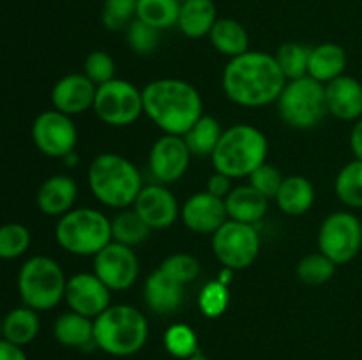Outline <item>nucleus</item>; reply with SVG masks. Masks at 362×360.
<instances>
[{
    "instance_id": "nucleus-30",
    "label": "nucleus",
    "mask_w": 362,
    "mask_h": 360,
    "mask_svg": "<svg viewBox=\"0 0 362 360\" xmlns=\"http://www.w3.org/2000/svg\"><path fill=\"white\" fill-rule=\"evenodd\" d=\"M180 0H138L136 18L151 27L163 30L177 25Z\"/></svg>"
},
{
    "instance_id": "nucleus-11",
    "label": "nucleus",
    "mask_w": 362,
    "mask_h": 360,
    "mask_svg": "<svg viewBox=\"0 0 362 360\" xmlns=\"http://www.w3.org/2000/svg\"><path fill=\"white\" fill-rule=\"evenodd\" d=\"M362 247V222L352 212H334L327 215L318 229V251L345 265L359 254Z\"/></svg>"
},
{
    "instance_id": "nucleus-42",
    "label": "nucleus",
    "mask_w": 362,
    "mask_h": 360,
    "mask_svg": "<svg viewBox=\"0 0 362 360\" xmlns=\"http://www.w3.org/2000/svg\"><path fill=\"white\" fill-rule=\"evenodd\" d=\"M247 179H250L251 187H255L258 193L264 194L267 200H271V198H276L285 176L281 175V172H279L276 166L269 164V162L265 161L264 164L258 166Z\"/></svg>"
},
{
    "instance_id": "nucleus-18",
    "label": "nucleus",
    "mask_w": 362,
    "mask_h": 360,
    "mask_svg": "<svg viewBox=\"0 0 362 360\" xmlns=\"http://www.w3.org/2000/svg\"><path fill=\"white\" fill-rule=\"evenodd\" d=\"M95 87L83 73H73L60 78L52 90V102L55 109L66 115H78L94 106Z\"/></svg>"
},
{
    "instance_id": "nucleus-32",
    "label": "nucleus",
    "mask_w": 362,
    "mask_h": 360,
    "mask_svg": "<svg viewBox=\"0 0 362 360\" xmlns=\"http://www.w3.org/2000/svg\"><path fill=\"white\" fill-rule=\"evenodd\" d=\"M339 201L350 208H362V161L354 159L341 168L334 182Z\"/></svg>"
},
{
    "instance_id": "nucleus-34",
    "label": "nucleus",
    "mask_w": 362,
    "mask_h": 360,
    "mask_svg": "<svg viewBox=\"0 0 362 360\" xmlns=\"http://www.w3.org/2000/svg\"><path fill=\"white\" fill-rule=\"evenodd\" d=\"M336 267L338 265L332 260H329L325 254H308L297 265V275H299V279L304 284L320 286L331 281L336 272Z\"/></svg>"
},
{
    "instance_id": "nucleus-26",
    "label": "nucleus",
    "mask_w": 362,
    "mask_h": 360,
    "mask_svg": "<svg viewBox=\"0 0 362 360\" xmlns=\"http://www.w3.org/2000/svg\"><path fill=\"white\" fill-rule=\"evenodd\" d=\"M274 200L278 203V207L281 208V212H285V214H306L315 203V187L303 175L285 176Z\"/></svg>"
},
{
    "instance_id": "nucleus-24",
    "label": "nucleus",
    "mask_w": 362,
    "mask_h": 360,
    "mask_svg": "<svg viewBox=\"0 0 362 360\" xmlns=\"http://www.w3.org/2000/svg\"><path fill=\"white\" fill-rule=\"evenodd\" d=\"M346 52L336 42H324L311 48L308 76L315 78L320 83H329L345 73Z\"/></svg>"
},
{
    "instance_id": "nucleus-13",
    "label": "nucleus",
    "mask_w": 362,
    "mask_h": 360,
    "mask_svg": "<svg viewBox=\"0 0 362 360\" xmlns=\"http://www.w3.org/2000/svg\"><path fill=\"white\" fill-rule=\"evenodd\" d=\"M94 274L112 292H122L136 282L140 261L129 246L112 240L94 256Z\"/></svg>"
},
{
    "instance_id": "nucleus-36",
    "label": "nucleus",
    "mask_w": 362,
    "mask_h": 360,
    "mask_svg": "<svg viewBox=\"0 0 362 360\" xmlns=\"http://www.w3.org/2000/svg\"><path fill=\"white\" fill-rule=\"evenodd\" d=\"M30 247V232L20 222H7L0 226V258L14 260L27 253Z\"/></svg>"
},
{
    "instance_id": "nucleus-27",
    "label": "nucleus",
    "mask_w": 362,
    "mask_h": 360,
    "mask_svg": "<svg viewBox=\"0 0 362 360\" xmlns=\"http://www.w3.org/2000/svg\"><path fill=\"white\" fill-rule=\"evenodd\" d=\"M211 44L214 46L216 52L221 55L239 56L243 53L250 52V35L244 25L233 18H218L212 30L209 32Z\"/></svg>"
},
{
    "instance_id": "nucleus-44",
    "label": "nucleus",
    "mask_w": 362,
    "mask_h": 360,
    "mask_svg": "<svg viewBox=\"0 0 362 360\" xmlns=\"http://www.w3.org/2000/svg\"><path fill=\"white\" fill-rule=\"evenodd\" d=\"M0 360H28L23 348L0 337Z\"/></svg>"
},
{
    "instance_id": "nucleus-23",
    "label": "nucleus",
    "mask_w": 362,
    "mask_h": 360,
    "mask_svg": "<svg viewBox=\"0 0 362 360\" xmlns=\"http://www.w3.org/2000/svg\"><path fill=\"white\" fill-rule=\"evenodd\" d=\"M218 21L214 0H182L177 27L186 37L200 39L209 35Z\"/></svg>"
},
{
    "instance_id": "nucleus-3",
    "label": "nucleus",
    "mask_w": 362,
    "mask_h": 360,
    "mask_svg": "<svg viewBox=\"0 0 362 360\" xmlns=\"http://www.w3.org/2000/svg\"><path fill=\"white\" fill-rule=\"evenodd\" d=\"M88 187L99 203L112 208H126L134 203L144 189L136 166L120 154H99L88 166Z\"/></svg>"
},
{
    "instance_id": "nucleus-4",
    "label": "nucleus",
    "mask_w": 362,
    "mask_h": 360,
    "mask_svg": "<svg viewBox=\"0 0 362 360\" xmlns=\"http://www.w3.org/2000/svg\"><path fill=\"white\" fill-rule=\"evenodd\" d=\"M148 337V321L140 309L117 304L94 318V342L112 356H131L140 352Z\"/></svg>"
},
{
    "instance_id": "nucleus-9",
    "label": "nucleus",
    "mask_w": 362,
    "mask_h": 360,
    "mask_svg": "<svg viewBox=\"0 0 362 360\" xmlns=\"http://www.w3.org/2000/svg\"><path fill=\"white\" fill-rule=\"evenodd\" d=\"M92 109L99 120L113 127L131 126L144 113L141 90L126 80H113L99 85Z\"/></svg>"
},
{
    "instance_id": "nucleus-19",
    "label": "nucleus",
    "mask_w": 362,
    "mask_h": 360,
    "mask_svg": "<svg viewBox=\"0 0 362 360\" xmlns=\"http://www.w3.org/2000/svg\"><path fill=\"white\" fill-rule=\"evenodd\" d=\"M327 113L339 120H359L362 116V83L357 78L341 74L325 83Z\"/></svg>"
},
{
    "instance_id": "nucleus-46",
    "label": "nucleus",
    "mask_w": 362,
    "mask_h": 360,
    "mask_svg": "<svg viewBox=\"0 0 362 360\" xmlns=\"http://www.w3.org/2000/svg\"><path fill=\"white\" fill-rule=\"evenodd\" d=\"M187 360H209V359L204 355V353L198 352V353H194L193 356H189V359H187Z\"/></svg>"
},
{
    "instance_id": "nucleus-45",
    "label": "nucleus",
    "mask_w": 362,
    "mask_h": 360,
    "mask_svg": "<svg viewBox=\"0 0 362 360\" xmlns=\"http://www.w3.org/2000/svg\"><path fill=\"white\" fill-rule=\"evenodd\" d=\"M350 148H352L356 159L362 161V116L352 127V133H350Z\"/></svg>"
},
{
    "instance_id": "nucleus-25",
    "label": "nucleus",
    "mask_w": 362,
    "mask_h": 360,
    "mask_svg": "<svg viewBox=\"0 0 362 360\" xmlns=\"http://www.w3.org/2000/svg\"><path fill=\"white\" fill-rule=\"evenodd\" d=\"M53 335L57 341L67 348L83 349L95 346L94 342V320L78 314L74 311L64 313L57 318L53 325Z\"/></svg>"
},
{
    "instance_id": "nucleus-38",
    "label": "nucleus",
    "mask_w": 362,
    "mask_h": 360,
    "mask_svg": "<svg viewBox=\"0 0 362 360\" xmlns=\"http://www.w3.org/2000/svg\"><path fill=\"white\" fill-rule=\"evenodd\" d=\"M138 0H105L103 4V25L108 30H122L136 18Z\"/></svg>"
},
{
    "instance_id": "nucleus-15",
    "label": "nucleus",
    "mask_w": 362,
    "mask_h": 360,
    "mask_svg": "<svg viewBox=\"0 0 362 360\" xmlns=\"http://www.w3.org/2000/svg\"><path fill=\"white\" fill-rule=\"evenodd\" d=\"M191 152L182 136L165 134L159 138L148 154L151 173L161 184H173L184 176L189 168Z\"/></svg>"
},
{
    "instance_id": "nucleus-20",
    "label": "nucleus",
    "mask_w": 362,
    "mask_h": 360,
    "mask_svg": "<svg viewBox=\"0 0 362 360\" xmlns=\"http://www.w3.org/2000/svg\"><path fill=\"white\" fill-rule=\"evenodd\" d=\"M145 304L158 314H168L179 309L184 299V284L170 277L161 268L152 272L145 281Z\"/></svg>"
},
{
    "instance_id": "nucleus-2",
    "label": "nucleus",
    "mask_w": 362,
    "mask_h": 360,
    "mask_svg": "<svg viewBox=\"0 0 362 360\" xmlns=\"http://www.w3.org/2000/svg\"><path fill=\"white\" fill-rule=\"evenodd\" d=\"M144 113L166 134L182 136L202 115L200 92L191 83L175 78L151 81L141 90Z\"/></svg>"
},
{
    "instance_id": "nucleus-14",
    "label": "nucleus",
    "mask_w": 362,
    "mask_h": 360,
    "mask_svg": "<svg viewBox=\"0 0 362 360\" xmlns=\"http://www.w3.org/2000/svg\"><path fill=\"white\" fill-rule=\"evenodd\" d=\"M110 292L112 289L98 275L81 272V274H74L73 277L67 279L64 299L71 311L94 320L103 311L112 306L110 304L112 293Z\"/></svg>"
},
{
    "instance_id": "nucleus-40",
    "label": "nucleus",
    "mask_w": 362,
    "mask_h": 360,
    "mask_svg": "<svg viewBox=\"0 0 362 360\" xmlns=\"http://www.w3.org/2000/svg\"><path fill=\"white\" fill-rule=\"evenodd\" d=\"M127 42L138 55H148L159 44V30L136 18L127 27Z\"/></svg>"
},
{
    "instance_id": "nucleus-21",
    "label": "nucleus",
    "mask_w": 362,
    "mask_h": 360,
    "mask_svg": "<svg viewBox=\"0 0 362 360\" xmlns=\"http://www.w3.org/2000/svg\"><path fill=\"white\" fill-rule=\"evenodd\" d=\"M78 186L67 175H55L46 179L37 191V207L46 215H64L73 210Z\"/></svg>"
},
{
    "instance_id": "nucleus-39",
    "label": "nucleus",
    "mask_w": 362,
    "mask_h": 360,
    "mask_svg": "<svg viewBox=\"0 0 362 360\" xmlns=\"http://www.w3.org/2000/svg\"><path fill=\"white\" fill-rule=\"evenodd\" d=\"M159 268L184 286L187 282L194 281L198 277V274H200V263H198L197 258L184 253H177L168 256Z\"/></svg>"
},
{
    "instance_id": "nucleus-17",
    "label": "nucleus",
    "mask_w": 362,
    "mask_h": 360,
    "mask_svg": "<svg viewBox=\"0 0 362 360\" xmlns=\"http://www.w3.org/2000/svg\"><path fill=\"white\" fill-rule=\"evenodd\" d=\"M182 221L194 233L202 235L216 233L228 221L225 200L207 191L193 194L187 198L182 207Z\"/></svg>"
},
{
    "instance_id": "nucleus-1",
    "label": "nucleus",
    "mask_w": 362,
    "mask_h": 360,
    "mask_svg": "<svg viewBox=\"0 0 362 360\" xmlns=\"http://www.w3.org/2000/svg\"><path fill=\"white\" fill-rule=\"evenodd\" d=\"M286 81L276 56L264 52L233 56L223 71L226 97L246 108H260L278 101Z\"/></svg>"
},
{
    "instance_id": "nucleus-6",
    "label": "nucleus",
    "mask_w": 362,
    "mask_h": 360,
    "mask_svg": "<svg viewBox=\"0 0 362 360\" xmlns=\"http://www.w3.org/2000/svg\"><path fill=\"white\" fill-rule=\"evenodd\" d=\"M55 239L64 251L76 256H95L113 240L112 221L95 208H73L60 215Z\"/></svg>"
},
{
    "instance_id": "nucleus-10",
    "label": "nucleus",
    "mask_w": 362,
    "mask_h": 360,
    "mask_svg": "<svg viewBox=\"0 0 362 360\" xmlns=\"http://www.w3.org/2000/svg\"><path fill=\"white\" fill-rule=\"evenodd\" d=\"M212 251L219 263L230 270H244L260 254V236L253 224L228 221L212 233Z\"/></svg>"
},
{
    "instance_id": "nucleus-29",
    "label": "nucleus",
    "mask_w": 362,
    "mask_h": 360,
    "mask_svg": "<svg viewBox=\"0 0 362 360\" xmlns=\"http://www.w3.org/2000/svg\"><path fill=\"white\" fill-rule=\"evenodd\" d=\"M223 131L218 120L214 116L202 115L186 133L182 134L191 155L198 157H207L212 155V152L218 147V141L221 138Z\"/></svg>"
},
{
    "instance_id": "nucleus-37",
    "label": "nucleus",
    "mask_w": 362,
    "mask_h": 360,
    "mask_svg": "<svg viewBox=\"0 0 362 360\" xmlns=\"http://www.w3.org/2000/svg\"><path fill=\"white\" fill-rule=\"evenodd\" d=\"M230 302L228 286L225 282L211 281L202 288L200 296H198V307L202 314L207 318H219L226 311Z\"/></svg>"
},
{
    "instance_id": "nucleus-7",
    "label": "nucleus",
    "mask_w": 362,
    "mask_h": 360,
    "mask_svg": "<svg viewBox=\"0 0 362 360\" xmlns=\"http://www.w3.org/2000/svg\"><path fill=\"white\" fill-rule=\"evenodd\" d=\"M67 279L55 260L34 256L25 261L18 274V292L23 306L34 311H49L64 299Z\"/></svg>"
},
{
    "instance_id": "nucleus-43",
    "label": "nucleus",
    "mask_w": 362,
    "mask_h": 360,
    "mask_svg": "<svg viewBox=\"0 0 362 360\" xmlns=\"http://www.w3.org/2000/svg\"><path fill=\"white\" fill-rule=\"evenodd\" d=\"M230 191H232V179H228V176L223 175V173H218V172H216L214 175L209 176L207 193H211V194H214V196L223 198V200H225V198L230 194Z\"/></svg>"
},
{
    "instance_id": "nucleus-12",
    "label": "nucleus",
    "mask_w": 362,
    "mask_h": 360,
    "mask_svg": "<svg viewBox=\"0 0 362 360\" xmlns=\"http://www.w3.org/2000/svg\"><path fill=\"white\" fill-rule=\"evenodd\" d=\"M32 140L45 155L64 159L74 152L78 131L69 115L59 109H49L37 115L32 124Z\"/></svg>"
},
{
    "instance_id": "nucleus-41",
    "label": "nucleus",
    "mask_w": 362,
    "mask_h": 360,
    "mask_svg": "<svg viewBox=\"0 0 362 360\" xmlns=\"http://www.w3.org/2000/svg\"><path fill=\"white\" fill-rule=\"evenodd\" d=\"M83 74L95 87H99L115 78V60L103 49H95L85 59Z\"/></svg>"
},
{
    "instance_id": "nucleus-22",
    "label": "nucleus",
    "mask_w": 362,
    "mask_h": 360,
    "mask_svg": "<svg viewBox=\"0 0 362 360\" xmlns=\"http://www.w3.org/2000/svg\"><path fill=\"white\" fill-rule=\"evenodd\" d=\"M225 205L228 219L255 226V222H260L267 214L269 200L247 184L230 191L225 198Z\"/></svg>"
},
{
    "instance_id": "nucleus-16",
    "label": "nucleus",
    "mask_w": 362,
    "mask_h": 360,
    "mask_svg": "<svg viewBox=\"0 0 362 360\" xmlns=\"http://www.w3.org/2000/svg\"><path fill=\"white\" fill-rule=\"evenodd\" d=\"M133 207L151 229L170 228L179 217V203L172 191L163 184L144 186Z\"/></svg>"
},
{
    "instance_id": "nucleus-48",
    "label": "nucleus",
    "mask_w": 362,
    "mask_h": 360,
    "mask_svg": "<svg viewBox=\"0 0 362 360\" xmlns=\"http://www.w3.org/2000/svg\"><path fill=\"white\" fill-rule=\"evenodd\" d=\"M180 2H182V0H180Z\"/></svg>"
},
{
    "instance_id": "nucleus-31",
    "label": "nucleus",
    "mask_w": 362,
    "mask_h": 360,
    "mask_svg": "<svg viewBox=\"0 0 362 360\" xmlns=\"http://www.w3.org/2000/svg\"><path fill=\"white\" fill-rule=\"evenodd\" d=\"M152 229L148 228L147 222L136 214V210H124L112 221V236L115 242L124 244V246H136V244L145 242L151 235Z\"/></svg>"
},
{
    "instance_id": "nucleus-8",
    "label": "nucleus",
    "mask_w": 362,
    "mask_h": 360,
    "mask_svg": "<svg viewBox=\"0 0 362 360\" xmlns=\"http://www.w3.org/2000/svg\"><path fill=\"white\" fill-rule=\"evenodd\" d=\"M279 115L293 129H313L327 115L325 85L311 76L286 81L278 99Z\"/></svg>"
},
{
    "instance_id": "nucleus-47",
    "label": "nucleus",
    "mask_w": 362,
    "mask_h": 360,
    "mask_svg": "<svg viewBox=\"0 0 362 360\" xmlns=\"http://www.w3.org/2000/svg\"><path fill=\"white\" fill-rule=\"evenodd\" d=\"M2 332H4V323L2 320H0V337H2Z\"/></svg>"
},
{
    "instance_id": "nucleus-35",
    "label": "nucleus",
    "mask_w": 362,
    "mask_h": 360,
    "mask_svg": "<svg viewBox=\"0 0 362 360\" xmlns=\"http://www.w3.org/2000/svg\"><path fill=\"white\" fill-rule=\"evenodd\" d=\"M163 344H165L166 352L175 359L187 360L198 353V337L197 332L184 323H175L165 332L163 335Z\"/></svg>"
},
{
    "instance_id": "nucleus-28",
    "label": "nucleus",
    "mask_w": 362,
    "mask_h": 360,
    "mask_svg": "<svg viewBox=\"0 0 362 360\" xmlns=\"http://www.w3.org/2000/svg\"><path fill=\"white\" fill-rule=\"evenodd\" d=\"M4 332L2 337L7 339L9 342L18 346H27L37 337L39 334V316L37 311L30 309V307H16V309L9 311L6 318L2 320Z\"/></svg>"
},
{
    "instance_id": "nucleus-5",
    "label": "nucleus",
    "mask_w": 362,
    "mask_h": 360,
    "mask_svg": "<svg viewBox=\"0 0 362 360\" xmlns=\"http://www.w3.org/2000/svg\"><path fill=\"white\" fill-rule=\"evenodd\" d=\"M269 143L265 134L250 124H237L223 131L212 152V164L228 179L250 176L267 159Z\"/></svg>"
},
{
    "instance_id": "nucleus-33",
    "label": "nucleus",
    "mask_w": 362,
    "mask_h": 360,
    "mask_svg": "<svg viewBox=\"0 0 362 360\" xmlns=\"http://www.w3.org/2000/svg\"><path fill=\"white\" fill-rule=\"evenodd\" d=\"M311 48L300 42H285L276 52V62L281 67L286 80H299L308 76V64H310Z\"/></svg>"
}]
</instances>
